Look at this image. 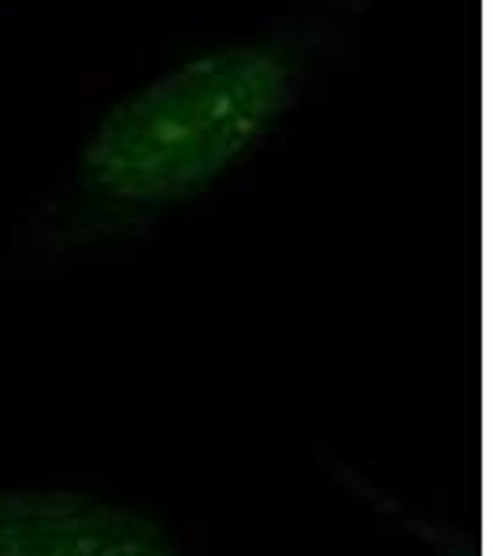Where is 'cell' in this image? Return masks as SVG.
Here are the masks:
<instances>
[{
  "mask_svg": "<svg viewBox=\"0 0 493 556\" xmlns=\"http://www.w3.org/2000/svg\"><path fill=\"white\" fill-rule=\"evenodd\" d=\"M367 26L371 0H286L138 71L0 230V275L78 271L212 208L342 83Z\"/></svg>",
  "mask_w": 493,
  "mask_h": 556,
  "instance_id": "obj_1",
  "label": "cell"
},
{
  "mask_svg": "<svg viewBox=\"0 0 493 556\" xmlns=\"http://www.w3.org/2000/svg\"><path fill=\"white\" fill-rule=\"evenodd\" d=\"M0 556H182L167 523L75 490H0Z\"/></svg>",
  "mask_w": 493,
  "mask_h": 556,
  "instance_id": "obj_2",
  "label": "cell"
},
{
  "mask_svg": "<svg viewBox=\"0 0 493 556\" xmlns=\"http://www.w3.org/2000/svg\"><path fill=\"white\" fill-rule=\"evenodd\" d=\"M8 4H20V0H0V8H8Z\"/></svg>",
  "mask_w": 493,
  "mask_h": 556,
  "instance_id": "obj_3",
  "label": "cell"
}]
</instances>
